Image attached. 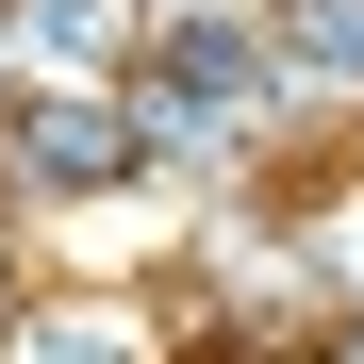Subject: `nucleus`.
Listing matches in <instances>:
<instances>
[{
    "label": "nucleus",
    "instance_id": "1",
    "mask_svg": "<svg viewBox=\"0 0 364 364\" xmlns=\"http://www.w3.org/2000/svg\"><path fill=\"white\" fill-rule=\"evenodd\" d=\"M298 33H315L331 67H364V0H315V17H298Z\"/></svg>",
    "mask_w": 364,
    "mask_h": 364
}]
</instances>
